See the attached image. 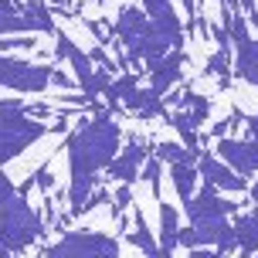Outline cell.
<instances>
[{
	"label": "cell",
	"mask_w": 258,
	"mask_h": 258,
	"mask_svg": "<svg viewBox=\"0 0 258 258\" xmlns=\"http://www.w3.org/2000/svg\"><path fill=\"white\" fill-rule=\"evenodd\" d=\"M194 167H197V173H201V180L211 183V187H214V190H221V194H224V190H228V194L248 190V180H245V177H238V173H234L228 163H221L214 153H201Z\"/></svg>",
	"instance_id": "10"
},
{
	"label": "cell",
	"mask_w": 258,
	"mask_h": 258,
	"mask_svg": "<svg viewBox=\"0 0 258 258\" xmlns=\"http://www.w3.org/2000/svg\"><path fill=\"white\" fill-rule=\"evenodd\" d=\"M4 4H11V7H17V0H4ZM27 4H31V0H27Z\"/></svg>",
	"instance_id": "32"
},
{
	"label": "cell",
	"mask_w": 258,
	"mask_h": 258,
	"mask_svg": "<svg viewBox=\"0 0 258 258\" xmlns=\"http://www.w3.org/2000/svg\"><path fill=\"white\" fill-rule=\"evenodd\" d=\"M183 51H170L163 54L160 61L146 64V72H150V92L153 95H163V92H170V85H177L183 75Z\"/></svg>",
	"instance_id": "12"
},
{
	"label": "cell",
	"mask_w": 258,
	"mask_h": 258,
	"mask_svg": "<svg viewBox=\"0 0 258 258\" xmlns=\"http://www.w3.org/2000/svg\"><path fill=\"white\" fill-rule=\"evenodd\" d=\"M231 61H234V75L258 89V41L255 38L234 41V58Z\"/></svg>",
	"instance_id": "14"
},
{
	"label": "cell",
	"mask_w": 258,
	"mask_h": 258,
	"mask_svg": "<svg viewBox=\"0 0 258 258\" xmlns=\"http://www.w3.org/2000/svg\"><path fill=\"white\" fill-rule=\"evenodd\" d=\"M112 38H119V44L126 48V64H133V61L153 64V61H160L163 54H170V48L153 31L150 17H146L143 7H136V4H122V7H119L116 24H112Z\"/></svg>",
	"instance_id": "3"
},
{
	"label": "cell",
	"mask_w": 258,
	"mask_h": 258,
	"mask_svg": "<svg viewBox=\"0 0 258 258\" xmlns=\"http://www.w3.org/2000/svg\"><path fill=\"white\" fill-rule=\"evenodd\" d=\"M180 211L167 201H160V238H156V245H160V258H173L177 251V234H180Z\"/></svg>",
	"instance_id": "13"
},
{
	"label": "cell",
	"mask_w": 258,
	"mask_h": 258,
	"mask_svg": "<svg viewBox=\"0 0 258 258\" xmlns=\"http://www.w3.org/2000/svg\"><path fill=\"white\" fill-rule=\"evenodd\" d=\"M17 11L24 14L27 21L34 24V31H54V17H51V7L44 0H31V4H21Z\"/></svg>",
	"instance_id": "21"
},
{
	"label": "cell",
	"mask_w": 258,
	"mask_h": 258,
	"mask_svg": "<svg viewBox=\"0 0 258 258\" xmlns=\"http://www.w3.org/2000/svg\"><path fill=\"white\" fill-rule=\"evenodd\" d=\"M177 102H180V109H183V116L190 119V126L197 129V126H204L207 119H211V109H214V102H211V99H207V95H197V92H180V99H177Z\"/></svg>",
	"instance_id": "17"
},
{
	"label": "cell",
	"mask_w": 258,
	"mask_h": 258,
	"mask_svg": "<svg viewBox=\"0 0 258 258\" xmlns=\"http://www.w3.org/2000/svg\"><path fill=\"white\" fill-rule=\"evenodd\" d=\"M24 31H34V24H31L17 7H11V4L0 0V34L11 38V34H24Z\"/></svg>",
	"instance_id": "20"
},
{
	"label": "cell",
	"mask_w": 258,
	"mask_h": 258,
	"mask_svg": "<svg viewBox=\"0 0 258 258\" xmlns=\"http://www.w3.org/2000/svg\"><path fill=\"white\" fill-rule=\"evenodd\" d=\"M251 258H258V251H255V255H251Z\"/></svg>",
	"instance_id": "34"
},
{
	"label": "cell",
	"mask_w": 258,
	"mask_h": 258,
	"mask_svg": "<svg viewBox=\"0 0 258 258\" xmlns=\"http://www.w3.org/2000/svg\"><path fill=\"white\" fill-rule=\"evenodd\" d=\"M122 105H126L129 112H140L143 119L167 116V109H163V102H160V95H153L150 89H133L126 99H122Z\"/></svg>",
	"instance_id": "16"
},
{
	"label": "cell",
	"mask_w": 258,
	"mask_h": 258,
	"mask_svg": "<svg viewBox=\"0 0 258 258\" xmlns=\"http://www.w3.org/2000/svg\"><path fill=\"white\" fill-rule=\"evenodd\" d=\"M44 214L27 204V197L14 187L7 170H0V248L21 255L24 248L44 238Z\"/></svg>",
	"instance_id": "2"
},
{
	"label": "cell",
	"mask_w": 258,
	"mask_h": 258,
	"mask_svg": "<svg viewBox=\"0 0 258 258\" xmlns=\"http://www.w3.org/2000/svg\"><path fill=\"white\" fill-rule=\"evenodd\" d=\"M146 153H150V150H146V143H143V140H129L126 150L105 167V170H109V177H112L116 183H129V187H133L136 177H140V170H143V163H146Z\"/></svg>",
	"instance_id": "11"
},
{
	"label": "cell",
	"mask_w": 258,
	"mask_h": 258,
	"mask_svg": "<svg viewBox=\"0 0 258 258\" xmlns=\"http://www.w3.org/2000/svg\"><path fill=\"white\" fill-rule=\"evenodd\" d=\"M95 4H105V0H95Z\"/></svg>",
	"instance_id": "33"
},
{
	"label": "cell",
	"mask_w": 258,
	"mask_h": 258,
	"mask_svg": "<svg viewBox=\"0 0 258 258\" xmlns=\"http://www.w3.org/2000/svg\"><path fill=\"white\" fill-rule=\"evenodd\" d=\"M234 238H238V258H251L258 251V204L255 211H248L231 224Z\"/></svg>",
	"instance_id": "15"
},
{
	"label": "cell",
	"mask_w": 258,
	"mask_h": 258,
	"mask_svg": "<svg viewBox=\"0 0 258 258\" xmlns=\"http://www.w3.org/2000/svg\"><path fill=\"white\" fill-rule=\"evenodd\" d=\"M197 156L201 153H190V150H180L177 143H156V160L160 163H197Z\"/></svg>",
	"instance_id": "23"
},
{
	"label": "cell",
	"mask_w": 258,
	"mask_h": 258,
	"mask_svg": "<svg viewBox=\"0 0 258 258\" xmlns=\"http://www.w3.org/2000/svg\"><path fill=\"white\" fill-rule=\"evenodd\" d=\"M245 17H248V21H251V27H255V31H258V7H251V11H245Z\"/></svg>",
	"instance_id": "30"
},
{
	"label": "cell",
	"mask_w": 258,
	"mask_h": 258,
	"mask_svg": "<svg viewBox=\"0 0 258 258\" xmlns=\"http://www.w3.org/2000/svg\"><path fill=\"white\" fill-rule=\"evenodd\" d=\"M183 4V11L190 14V21H197V17H201V11H197V4H194V0H180Z\"/></svg>",
	"instance_id": "28"
},
{
	"label": "cell",
	"mask_w": 258,
	"mask_h": 258,
	"mask_svg": "<svg viewBox=\"0 0 258 258\" xmlns=\"http://www.w3.org/2000/svg\"><path fill=\"white\" fill-rule=\"evenodd\" d=\"M122 129L109 119V112H99L95 119H85L68 136V207L72 218H82L89 197L95 194L99 170H105L119 156Z\"/></svg>",
	"instance_id": "1"
},
{
	"label": "cell",
	"mask_w": 258,
	"mask_h": 258,
	"mask_svg": "<svg viewBox=\"0 0 258 258\" xmlns=\"http://www.w3.org/2000/svg\"><path fill=\"white\" fill-rule=\"evenodd\" d=\"M51 64H27L17 58L0 54V89H14V92H27V95H38V92L51 89Z\"/></svg>",
	"instance_id": "5"
},
{
	"label": "cell",
	"mask_w": 258,
	"mask_h": 258,
	"mask_svg": "<svg viewBox=\"0 0 258 258\" xmlns=\"http://www.w3.org/2000/svg\"><path fill=\"white\" fill-rule=\"evenodd\" d=\"M214 156H218L221 163H228V167L238 173V177H251L258 173V143L255 140H218L214 143Z\"/></svg>",
	"instance_id": "8"
},
{
	"label": "cell",
	"mask_w": 258,
	"mask_h": 258,
	"mask_svg": "<svg viewBox=\"0 0 258 258\" xmlns=\"http://www.w3.org/2000/svg\"><path fill=\"white\" fill-rule=\"evenodd\" d=\"M204 72L218 78V82H221V89H228V82H231V54L224 51V48H218V51L207 58Z\"/></svg>",
	"instance_id": "22"
},
{
	"label": "cell",
	"mask_w": 258,
	"mask_h": 258,
	"mask_svg": "<svg viewBox=\"0 0 258 258\" xmlns=\"http://www.w3.org/2000/svg\"><path fill=\"white\" fill-rule=\"evenodd\" d=\"M143 14L170 51H183V24L180 14L173 11V0H143Z\"/></svg>",
	"instance_id": "7"
},
{
	"label": "cell",
	"mask_w": 258,
	"mask_h": 258,
	"mask_svg": "<svg viewBox=\"0 0 258 258\" xmlns=\"http://www.w3.org/2000/svg\"><path fill=\"white\" fill-rule=\"evenodd\" d=\"M187 258H221V255H218V251H197V248H190Z\"/></svg>",
	"instance_id": "29"
},
{
	"label": "cell",
	"mask_w": 258,
	"mask_h": 258,
	"mask_svg": "<svg viewBox=\"0 0 258 258\" xmlns=\"http://www.w3.org/2000/svg\"><path fill=\"white\" fill-rule=\"evenodd\" d=\"M31 180L38 183V187H41L44 194H51V187H54V173H51L48 167H38L34 173H31Z\"/></svg>",
	"instance_id": "26"
},
{
	"label": "cell",
	"mask_w": 258,
	"mask_h": 258,
	"mask_svg": "<svg viewBox=\"0 0 258 258\" xmlns=\"http://www.w3.org/2000/svg\"><path fill=\"white\" fill-rule=\"evenodd\" d=\"M34 38H0V54L4 51H31Z\"/></svg>",
	"instance_id": "25"
},
{
	"label": "cell",
	"mask_w": 258,
	"mask_h": 258,
	"mask_svg": "<svg viewBox=\"0 0 258 258\" xmlns=\"http://www.w3.org/2000/svg\"><path fill=\"white\" fill-rule=\"evenodd\" d=\"M133 204V187L129 183H119V190H116V207H112V214H122V207H129Z\"/></svg>",
	"instance_id": "27"
},
{
	"label": "cell",
	"mask_w": 258,
	"mask_h": 258,
	"mask_svg": "<svg viewBox=\"0 0 258 258\" xmlns=\"http://www.w3.org/2000/svg\"><path fill=\"white\" fill-rule=\"evenodd\" d=\"M54 58L72 64V72H75V89H82L85 99H92V78H95V68H92L89 51H82L68 34H58V41H54Z\"/></svg>",
	"instance_id": "9"
},
{
	"label": "cell",
	"mask_w": 258,
	"mask_h": 258,
	"mask_svg": "<svg viewBox=\"0 0 258 258\" xmlns=\"http://www.w3.org/2000/svg\"><path fill=\"white\" fill-rule=\"evenodd\" d=\"M133 221H136V228L129 231V245L133 248H140L146 258H160V245H156V238H153V231L146 228V218H143V211L136 207L133 211Z\"/></svg>",
	"instance_id": "18"
},
{
	"label": "cell",
	"mask_w": 258,
	"mask_h": 258,
	"mask_svg": "<svg viewBox=\"0 0 258 258\" xmlns=\"http://www.w3.org/2000/svg\"><path fill=\"white\" fill-rule=\"evenodd\" d=\"M51 248L61 258H119V241L102 231H64Z\"/></svg>",
	"instance_id": "6"
},
{
	"label": "cell",
	"mask_w": 258,
	"mask_h": 258,
	"mask_svg": "<svg viewBox=\"0 0 258 258\" xmlns=\"http://www.w3.org/2000/svg\"><path fill=\"white\" fill-rule=\"evenodd\" d=\"M197 167L194 163H173L170 167V180H173V190H177V197H180L183 204L194 197V190H197Z\"/></svg>",
	"instance_id": "19"
},
{
	"label": "cell",
	"mask_w": 258,
	"mask_h": 258,
	"mask_svg": "<svg viewBox=\"0 0 258 258\" xmlns=\"http://www.w3.org/2000/svg\"><path fill=\"white\" fill-rule=\"evenodd\" d=\"M48 133H51V126H44L41 119L24 116V102L0 99V167L17 160L27 146L44 140Z\"/></svg>",
	"instance_id": "4"
},
{
	"label": "cell",
	"mask_w": 258,
	"mask_h": 258,
	"mask_svg": "<svg viewBox=\"0 0 258 258\" xmlns=\"http://www.w3.org/2000/svg\"><path fill=\"white\" fill-rule=\"evenodd\" d=\"M251 204H258V180L251 183Z\"/></svg>",
	"instance_id": "31"
},
{
	"label": "cell",
	"mask_w": 258,
	"mask_h": 258,
	"mask_svg": "<svg viewBox=\"0 0 258 258\" xmlns=\"http://www.w3.org/2000/svg\"><path fill=\"white\" fill-rule=\"evenodd\" d=\"M160 173H163V170H160V160H156V156L143 163V180L153 187V194H160Z\"/></svg>",
	"instance_id": "24"
}]
</instances>
